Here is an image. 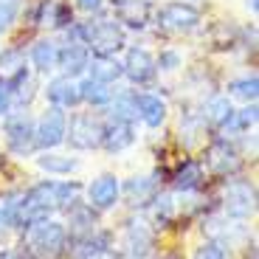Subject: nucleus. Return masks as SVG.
<instances>
[{"mask_svg":"<svg viewBox=\"0 0 259 259\" xmlns=\"http://www.w3.org/2000/svg\"><path fill=\"white\" fill-rule=\"evenodd\" d=\"M39 169H46V172H54V175H68L76 169V161L73 158H65V155H42L37 158Z\"/></svg>","mask_w":259,"mask_h":259,"instance_id":"nucleus-30","label":"nucleus"},{"mask_svg":"<svg viewBox=\"0 0 259 259\" xmlns=\"http://www.w3.org/2000/svg\"><path fill=\"white\" fill-rule=\"evenodd\" d=\"M203 130H206V118L197 116V113H186V116L181 118V141H186L189 147H192V144L200 141Z\"/></svg>","mask_w":259,"mask_h":259,"instance_id":"nucleus-24","label":"nucleus"},{"mask_svg":"<svg viewBox=\"0 0 259 259\" xmlns=\"http://www.w3.org/2000/svg\"><path fill=\"white\" fill-rule=\"evenodd\" d=\"M88 68H91V79H96V82H104V84L116 82V79L121 76V65L113 62V59H96V62L88 65Z\"/></svg>","mask_w":259,"mask_h":259,"instance_id":"nucleus-27","label":"nucleus"},{"mask_svg":"<svg viewBox=\"0 0 259 259\" xmlns=\"http://www.w3.org/2000/svg\"><path fill=\"white\" fill-rule=\"evenodd\" d=\"M158 20V28L163 31H172V34H189L200 26V12L192 6V3H183V0H172L166 6L158 9L155 14Z\"/></svg>","mask_w":259,"mask_h":259,"instance_id":"nucleus-3","label":"nucleus"},{"mask_svg":"<svg viewBox=\"0 0 259 259\" xmlns=\"http://www.w3.org/2000/svg\"><path fill=\"white\" fill-rule=\"evenodd\" d=\"M253 124H256V104L251 102V107H245V110H240V113H231V118L223 124V130H231V133H245L248 127H253Z\"/></svg>","mask_w":259,"mask_h":259,"instance_id":"nucleus-29","label":"nucleus"},{"mask_svg":"<svg viewBox=\"0 0 259 259\" xmlns=\"http://www.w3.org/2000/svg\"><path fill=\"white\" fill-rule=\"evenodd\" d=\"M26 54L20 48H6L0 54V82H14V79L26 76Z\"/></svg>","mask_w":259,"mask_h":259,"instance_id":"nucleus-18","label":"nucleus"},{"mask_svg":"<svg viewBox=\"0 0 259 259\" xmlns=\"http://www.w3.org/2000/svg\"><path fill=\"white\" fill-rule=\"evenodd\" d=\"M181 62H183V57L178 51H163L161 57L155 59V65L161 68V71H178V68H181Z\"/></svg>","mask_w":259,"mask_h":259,"instance_id":"nucleus-35","label":"nucleus"},{"mask_svg":"<svg viewBox=\"0 0 259 259\" xmlns=\"http://www.w3.org/2000/svg\"><path fill=\"white\" fill-rule=\"evenodd\" d=\"M206 163L214 169V172H220V175H228V172H237L240 169V152L231 147V144L223 138V141L211 144L206 152Z\"/></svg>","mask_w":259,"mask_h":259,"instance_id":"nucleus-13","label":"nucleus"},{"mask_svg":"<svg viewBox=\"0 0 259 259\" xmlns=\"http://www.w3.org/2000/svg\"><path fill=\"white\" fill-rule=\"evenodd\" d=\"M76 194H79L76 183H39L23 200H17V223L20 226H31V223L48 220V214L54 208L73 203Z\"/></svg>","mask_w":259,"mask_h":259,"instance_id":"nucleus-1","label":"nucleus"},{"mask_svg":"<svg viewBox=\"0 0 259 259\" xmlns=\"http://www.w3.org/2000/svg\"><path fill=\"white\" fill-rule=\"evenodd\" d=\"M113 14L127 28L141 31V28H147L149 20H152V3L149 0H113Z\"/></svg>","mask_w":259,"mask_h":259,"instance_id":"nucleus-10","label":"nucleus"},{"mask_svg":"<svg viewBox=\"0 0 259 259\" xmlns=\"http://www.w3.org/2000/svg\"><path fill=\"white\" fill-rule=\"evenodd\" d=\"M245 6L251 9V12H256V0H245Z\"/></svg>","mask_w":259,"mask_h":259,"instance_id":"nucleus-39","label":"nucleus"},{"mask_svg":"<svg viewBox=\"0 0 259 259\" xmlns=\"http://www.w3.org/2000/svg\"><path fill=\"white\" fill-rule=\"evenodd\" d=\"M46 93H48V99H51L57 107H73V104L82 102V96H79V84H73L71 76H59V79H54V82H48Z\"/></svg>","mask_w":259,"mask_h":259,"instance_id":"nucleus-16","label":"nucleus"},{"mask_svg":"<svg viewBox=\"0 0 259 259\" xmlns=\"http://www.w3.org/2000/svg\"><path fill=\"white\" fill-rule=\"evenodd\" d=\"M84 48L96 54V59H110L124 48V31L113 20H99V23H84L79 26Z\"/></svg>","mask_w":259,"mask_h":259,"instance_id":"nucleus-2","label":"nucleus"},{"mask_svg":"<svg viewBox=\"0 0 259 259\" xmlns=\"http://www.w3.org/2000/svg\"><path fill=\"white\" fill-rule=\"evenodd\" d=\"M9 107H12V99H9V84L0 82V116H6Z\"/></svg>","mask_w":259,"mask_h":259,"instance_id":"nucleus-37","label":"nucleus"},{"mask_svg":"<svg viewBox=\"0 0 259 259\" xmlns=\"http://www.w3.org/2000/svg\"><path fill=\"white\" fill-rule=\"evenodd\" d=\"M57 65L62 68L65 76H79L91 65V51L84 48V42H68L57 51Z\"/></svg>","mask_w":259,"mask_h":259,"instance_id":"nucleus-12","label":"nucleus"},{"mask_svg":"<svg viewBox=\"0 0 259 259\" xmlns=\"http://www.w3.org/2000/svg\"><path fill=\"white\" fill-rule=\"evenodd\" d=\"M228 93L242 102H256V93H259V79L256 76H242V79H231L228 82Z\"/></svg>","mask_w":259,"mask_h":259,"instance_id":"nucleus-26","label":"nucleus"},{"mask_svg":"<svg viewBox=\"0 0 259 259\" xmlns=\"http://www.w3.org/2000/svg\"><path fill=\"white\" fill-rule=\"evenodd\" d=\"M113 118L116 121H136V93H118L113 102Z\"/></svg>","mask_w":259,"mask_h":259,"instance_id":"nucleus-28","label":"nucleus"},{"mask_svg":"<svg viewBox=\"0 0 259 259\" xmlns=\"http://www.w3.org/2000/svg\"><path fill=\"white\" fill-rule=\"evenodd\" d=\"M136 141V130H133V121H116L113 118L110 127H104V136H102V144L110 152H121L124 147Z\"/></svg>","mask_w":259,"mask_h":259,"instance_id":"nucleus-17","label":"nucleus"},{"mask_svg":"<svg viewBox=\"0 0 259 259\" xmlns=\"http://www.w3.org/2000/svg\"><path fill=\"white\" fill-rule=\"evenodd\" d=\"M68 23H73V14L68 6H62V3H57V0H46L42 6H39V26H68Z\"/></svg>","mask_w":259,"mask_h":259,"instance_id":"nucleus-19","label":"nucleus"},{"mask_svg":"<svg viewBox=\"0 0 259 259\" xmlns=\"http://www.w3.org/2000/svg\"><path fill=\"white\" fill-rule=\"evenodd\" d=\"M194 259H231V251H228L226 242H220V240H208V242H203V245L197 248Z\"/></svg>","mask_w":259,"mask_h":259,"instance_id":"nucleus-31","label":"nucleus"},{"mask_svg":"<svg viewBox=\"0 0 259 259\" xmlns=\"http://www.w3.org/2000/svg\"><path fill=\"white\" fill-rule=\"evenodd\" d=\"M121 73H127V79L136 82V84L152 82L155 73H158L155 57H152L149 51H144V48H130L127 59H124V65H121Z\"/></svg>","mask_w":259,"mask_h":259,"instance_id":"nucleus-9","label":"nucleus"},{"mask_svg":"<svg viewBox=\"0 0 259 259\" xmlns=\"http://www.w3.org/2000/svg\"><path fill=\"white\" fill-rule=\"evenodd\" d=\"M152 245H155V234H152L149 223L130 220L127 223V231H124V248H127V256L144 259V256H149Z\"/></svg>","mask_w":259,"mask_h":259,"instance_id":"nucleus-11","label":"nucleus"},{"mask_svg":"<svg viewBox=\"0 0 259 259\" xmlns=\"http://www.w3.org/2000/svg\"><path fill=\"white\" fill-rule=\"evenodd\" d=\"M118 192H121V186H118L116 178H113V175H102V178H96V181L91 183L88 197H91V206L93 208H110L113 203H116Z\"/></svg>","mask_w":259,"mask_h":259,"instance_id":"nucleus-14","label":"nucleus"},{"mask_svg":"<svg viewBox=\"0 0 259 259\" xmlns=\"http://www.w3.org/2000/svg\"><path fill=\"white\" fill-rule=\"evenodd\" d=\"M82 259H116V253L107 251V248H88L82 253Z\"/></svg>","mask_w":259,"mask_h":259,"instance_id":"nucleus-36","label":"nucleus"},{"mask_svg":"<svg viewBox=\"0 0 259 259\" xmlns=\"http://www.w3.org/2000/svg\"><path fill=\"white\" fill-rule=\"evenodd\" d=\"M28 245H31L39 256H57V253L65 248V228H62V223H54V220L31 223Z\"/></svg>","mask_w":259,"mask_h":259,"instance_id":"nucleus-5","label":"nucleus"},{"mask_svg":"<svg viewBox=\"0 0 259 259\" xmlns=\"http://www.w3.org/2000/svg\"><path fill=\"white\" fill-rule=\"evenodd\" d=\"M71 228L76 234H88L96 228V217H93V206L91 208H73L71 214Z\"/></svg>","mask_w":259,"mask_h":259,"instance_id":"nucleus-32","label":"nucleus"},{"mask_svg":"<svg viewBox=\"0 0 259 259\" xmlns=\"http://www.w3.org/2000/svg\"><path fill=\"white\" fill-rule=\"evenodd\" d=\"M3 133H6V141L12 147V152L17 155H28L34 147H37V138H34V121L26 113H17V116H9L3 124Z\"/></svg>","mask_w":259,"mask_h":259,"instance_id":"nucleus-6","label":"nucleus"},{"mask_svg":"<svg viewBox=\"0 0 259 259\" xmlns=\"http://www.w3.org/2000/svg\"><path fill=\"white\" fill-rule=\"evenodd\" d=\"M17 14H20V0H0V31L12 28Z\"/></svg>","mask_w":259,"mask_h":259,"instance_id":"nucleus-33","label":"nucleus"},{"mask_svg":"<svg viewBox=\"0 0 259 259\" xmlns=\"http://www.w3.org/2000/svg\"><path fill=\"white\" fill-rule=\"evenodd\" d=\"M231 113H234V107H231V102H228L226 96H214L211 102L206 104V121H211V124H217V127H223V124L231 118Z\"/></svg>","mask_w":259,"mask_h":259,"instance_id":"nucleus-25","label":"nucleus"},{"mask_svg":"<svg viewBox=\"0 0 259 259\" xmlns=\"http://www.w3.org/2000/svg\"><path fill=\"white\" fill-rule=\"evenodd\" d=\"M175 214V197L172 194H161L155 200V220L158 223H169Z\"/></svg>","mask_w":259,"mask_h":259,"instance_id":"nucleus-34","label":"nucleus"},{"mask_svg":"<svg viewBox=\"0 0 259 259\" xmlns=\"http://www.w3.org/2000/svg\"><path fill=\"white\" fill-rule=\"evenodd\" d=\"M124 192H127L130 206H144V203L155 194V181H152V178H133V181L124 186Z\"/></svg>","mask_w":259,"mask_h":259,"instance_id":"nucleus-22","label":"nucleus"},{"mask_svg":"<svg viewBox=\"0 0 259 259\" xmlns=\"http://www.w3.org/2000/svg\"><path fill=\"white\" fill-rule=\"evenodd\" d=\"M203 181V166L197 161H186L181 169H178L175 175V186L181 189V192H192V189H197Z\"/></svg>","mask_w":259,"mask_h":259,"instance_id":"nucleus-23","label":"nucleus"},{"mask_svg":"<svg viewBox=\"0 0 259 259\" xmlns=\"http://www.w3.org/2000/svg\"><path fill=\"white\" fill-rule=\"evenodd\" d=\"M253 208H256V189L245 181H234L226 189V211L228 217H237V220H245L251 217Z\"/></svg>","mask_w":259,"mask_h":259,"instance_id":"nucleus-8","label":"nucleus"},{"mask_svg":"<svg viewBox=\"0 0 259 259\" xmlns=\"http://www.w3.org/2000/svg\"><path fill=\"white\" fill-rule=\"evenodd\" d=\"M76 3H79V9H84V12H96L104 0H76Z\"/></svg>","mask_w":259,"mask_h":259,"instance_id":"nucleus-38","label":"nucleus"},{"mask_svg":"<svg viewBox=\"0 0 259 259\" xmlns=\"http://www.w3.org/2000/svg\"><path fill=\"white\" fill-rule=\"evenodd\" d=\"M136 113L147 127H161L163 118H166V104L161 96L141 93V96H136Z\"/></svg>","mask_w":259,"mask_h":259,"instance_id":"nucleus-15","label":"nucleus"},{"mask_svg":"<svg viewBox=\"0 0 259 259\" xmlns=\"http://www.w3.org/2000/svg\"><path fill=\"white\" fill-rule=\"evenodd\" d=\"M65 124H68V118H65L62 107H48L46 113H42V118H39V124L34 127V138H37V147H59V144L65 141Z\"/></svg>","mask_w":259,"mask_h":259,"instance_id":"nucleus-7","label":"nucleus"},{"mask_svg":"<svg viewBox=\"0 0 259 259\" xmlns=\"http://www.w3.org/2000/svg\"><path fill=\"white\" fill-rule=\"evenodd\" d=\"M166 259H175V256H166Z\"/></svg>","mask_w":259,"mask_h":259,"instance_id":"nucleus-40","label":"nucleus"},{"mask_svg":"<svg viewBox=\"0 0 259 259\" xmlns=\"http://www.w3.org/2000/svg\"><path fill=\"white\" fill-rule=\"evenodd\" d=\"M79 96L84 99V102H91V104H110L113 102V91H110V84H104V82H96V79H84L82 84H79Z\"/></svg>","mask_w":259,"mask_h":259,"instance_id":"nucleus-21","label":"nucleus"},{"mask_svg":"<svg viewBox=\"0 0 259 259\" xmlns=\"http://www.w3.org/2000/svg\"><path fill=\"white\" fill-rule=\"evenodd\" d=\"M104 124L91 113H76L71 118V124H65V138L71 141L73 149H93L102 144Z\"/></svg>","mask_w":259,"mask_h":259,"instance_id":"nucleus-4","label":"nucleus"},{"mask_svg":"<svg viewBox=\"0 0 259 259\" xmlns=\"http://www.w3.org/2000/svg\"><path fill=\"white\" fill-rule=\"evenodd\" d=\"M57 42H51V39H39V42H34L31 48V62L37 71L48 73L51 68H57Z\"/></svg>","mask_w":259,"mask_h":259,"instance_id":"nucleus-20","label":"nucleus"}]
</instances>
